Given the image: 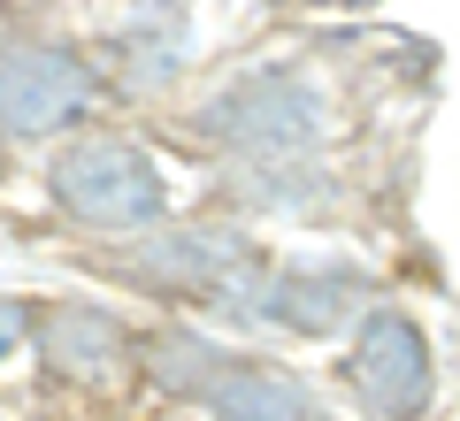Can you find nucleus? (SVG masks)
<instances>
[{"instance_id": "obj_1", "label": "nucleus", "mask_w": 460, "mask_h": 421, "mask_svg": "<svg viewBox=\"0 0 460 421\" xmlns=\"http://www.w3.org/2000/svg\"><path fill=\"white\" fill-rule=\"evenodd\" d=\"M39 199L54 223H69L93 245H123L146 230L184 215V153L162 130H131V123H84L54 146H39Z\"/></svg>"}, {"instance_id": "obj_5", "label": "nucleus", "mask_w": 460, "mask_h": 421, "mask_svg": "<svg viewBox=\"0 0 460 421\" xmlns=\"http://www.w3.org/2000/svg\"><path fill=\"white\" fill-rule=\"evenodd\" d=\"M23 353L54 390L77 399H115L138 383V322L100 299H23Z\"/></svg>"}, {"instance_id": "obj_2", "label": "nucleus", "mask_w": 460, "mask_h": 421, "mask_svg": "<svg viewBox=\"0 0 460 421\" xmlns=\"http://www.w3.org/2000/svg\"><path fill=\"white\" fill-rule=\"evenodd\" d=\"M108 100H100V69L84 31H47V23H23L16 39H0V146H54L69 130L100 123Z\"/></svg>"}, {"instance_id": "obj_9", "label": "nucleus", "mask_w": 460, "mask_h": 421, "mask_svg": "<svg viewBox=\"0 0 460 421\" xmlns=\"http://www.w3.org/2000/svg\"><path fill=\"white\" fill-rule=\"evenodd\" d=\"M8 169H16V153H8V146H0V177H8Z\"/></svg>"}, {"instance_id": "obj_8", "label": "nucleus", "mask_w": 460, "mask_h": 421, "mask_svg": "<svg viewBox=\"0 0 460 421\" xmlns=\"http://www.w3.org/2000/svg\"><path fill=\"white\" fill-rule=\"evenodd\" d=\"M23 353V299H0V368Z\"/></svg>"}, {"instance_id": "obj_6", "label": "nucleus", "mask_w": 460, "mask_h": 421, "mask_svg": "<svg viewBox=\"0 0 460 421\" xmlns=\"http://www.w3.org/2000/svg\"><path fill=\"white\" fill-rule=\"evenodd\" d=\"M376 299L384 292H376V276H368L361 260H338V253L277 260V253H269L246 329H277V338H299V345H338Z\"/></svg>"}, {"instance_id": "obj_4", "label": "nucleus", "mask_w": 460, "mask_h": 421, "mask_svg": "<svg viewBox=\"0 0 460 421\" xmlns=\"http://www.w3.org/2000/svg\"><path fill=\"white\" fill-rule=\"evenodd\" d=\"M338 345H345L338 383L361 406V421H429V406H438V353H429V329L399 299H376Z\"/></svg>"}, {"instance_id": "obj_7", "label": "nucleus", "mask_w": 460, "mask_h": 421, "mask_svg": "<svg viewBox=\"0 0 460 421\" xmlns=\"http://www.w3.org/2000/svg\"><path fill=\"white\" fill-rule=\"evenodd\" d=\"M184 414L192 421H314L323 406H314V383L299 368L261 360V353H230Z\"/></svg>"}, {"instance_id": "obj_3", "label": "nucleus", "mask_w": 460, "mask_h": 421, "mask_svg": "<svg viewBox=\"0 0 460 421\" xmlns=\"http://www.w3.org/2000/svg\"><path fill=\"white\" fill-rule=\"evenodd\" d=\"M84 47H93L108 108H169L192 77L199 16H192V0H131L123 16L84 31Z\"/></svg>"}]
</instances>
